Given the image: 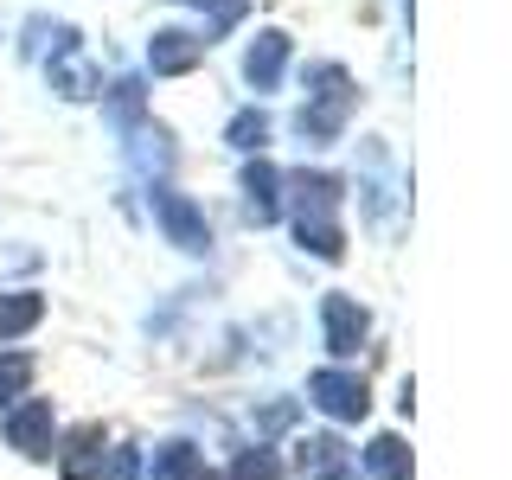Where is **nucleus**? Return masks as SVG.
Listing matches in <instances>:
<instances>
[{"instance_id":"6","label":"nucleus","mask_w":512,"mask_h":480,"mask_svg":"<svg viewBox=\"0 0 512 480\" xmlns=\"http://www.w3.org/2000/svg\"><path fill=\"white\" fill-rule=\"evenodd\" d=\"M7 442L20 448V455H45V448H52V404H39V397L20 404L7 416Z\"/></svg>"},{"instance_id":"11","label":"nucleus","mask_w":512,"mask_h":480,"mask_svg":"<svg viewBox=\"0 0 512 480\" xmlns=\"http://www.w3.org/2000/svg\"><path fill=\"white\" fill-rule=\"evenodd\" d=\"M365 468H372V480H410V448L397 436H378L365 448Z\"/></svg>"},{"instance_id":"12","label":"nucleus","mask_w":512,"mask_h":480,"mask_svg":"<svg viewBox=\"0 0 512 480\" xmlns=\"http://www.w3.org/2000/svg\"><path fill=\"white\" fill-rule=\"evenodd\" d=\"M39 314H45V301L32 295V288H20V295H0V340H20Z\"/></svg>"},{"instance_id":"8","label":"nucleus","mask_w":512,"mask_h":480,"mask_svg":"<svg viewBox=\"0 0 512 480\" xmlns=\"http://www.w3.org/2000/svg\"><path fill=\"white\" fill-rule=\"evenodd\" d=\"M320 320H327V346L333 352H352L365 340V308L352 295H327V301H320Z\"/></svg>"},{"instance_id":"17","label":"nucleus","mask_w":512,"mask_h":480,"mask_svg":"<svg viewBox=\"0 0 512 480\" xmlns=\"http://www.w3.org/2000/svg\"><path fill=\"white\" fill-rule=\"evenodd\" d=\"M192 7H212V20H218V26H231V20H237L231 0H192Z\"/></svg>"},{"instance_id":"16","label":"nucleus","mask_w":512,"mask_h":480,"mask_svg":"<svg viewBox=\"0 0 512 480\" xmlns=\"http://www.w3.org/2000/svg\"><path fill=\"white\" fill-rule=\"evenodd\" d=\"M231 141H237V148H263V141H269V122L263 116H237L231 122Z\"/></svg>"},{"instance_id":"18","label":"nucleus","mask_w":512,"mask_h":480,"mask_svg":"<svg viewBox=\"0 0 512 480\" xmlns=\"http://www.w3.org/2000/svg\"><path fill=\"white\" fill-rule=\"evenodd\" d=\"M320 480H359V474H346V468H327V474H320Z\"/></svg>"},{"instance_id":"10","label":"nucleus","mask_w":512,"mask_h":480,"mask_svg":"<svg viewBox=\"0 0 512 480\" xmlns=\"http://www.w3.org/2000/svg\"><path fill=\"white\" fill-rule=\"evenodd\" d=\"M199 52H205V39H192V32H154L148 64H154V71H192Z\"/></svg>"},{"instance_id":"4","label":"nucleus","mask_w":512,"mask_h":480,"mask_svg":"<svg viewBox=\"0 0 512 480\" xmlns=\"http://www.w3.org/2000/svg\"><path fill=\"white\" fill-rule=\"evenodd\" d=\"M154 218H160V231H167L180 250H205V244H212V224H205V212L186 199V192H154Z\"/></svg>"},{"instance_id":"7","label":"nucleus","mask_w":512,"mask_h":480,"mask_svg":"<svg viewBox=\"0 0 512 480\" xmlns=\"http://www.w3.org/2000/svg\"><path fill=\"white\" fill-rule=\"evenodd\" d=\"M282 64H288V32H256V45L244 52V77L256 90H276L282 84Z\"/></svg>"},{"instance_id":"2","label":"nucleus","mask_w":512,"mask_h":480,"mask_svg":"<svg viewBox=\"0 0 512 480\" xmlns=\"http://www.w3.org/2000/svg\"><path fill=\"white\" fill-rule=\"evenodd\" d=\"M346 103H352L346 71H340V64H320V96L301 109V135H308V141H333L340 122H346Z\"/></svg>"},{"instance_id":"5","label":"nucleus","mask_w":512,"mask_h":480,"mask_svg":"<svg viewBox=\"0 0 512 480\" xmlns=\"http://www.w3.org/2000/svg\"><path fill=\"white\" fill-rule=\"evenodd\" d=\"M64 480H135V455L109 442H84L64 455Z\"/></svg>"},{"instance_id":"15","label":"nucleus","mask_w":512,"mask_h":480,"mask_svg":"<svg viewBox=\"0 0 512 480\" xmlns=\"http://www.w3.org/2000/svg\"><path fill=\"white\" fill-rule=\"evenodd\" d=\"M231 480H282V461L269 455V448H250V455L231 468Z\"/></svg>"},{"instance_id":"1","label":"nucleus","mask_w":512,"mask_h":480,"mask_svg":"<svg viewBox=\"0 0 512 480\" xmlns=\"http://www.w3.org/2000/svg\"><path fill=\"white\" fill-rule=\"evenodd\" d=\"M295 192H301V199H295V237L314 256H340L346 231H340V218H333V205H340V180H333V173H301Z\"/></svg>"},{"instance_id":"13","label":"nucleus","mask_w":512,"mask_h":480,"mask_svg":"<svg viewBox=\"0 0 512 480\" xmlns=\"http://www.w3.org/2000/svg\"><path fill=\"white\" fill-rule=\"evenodd\" d=\"M276 167H269V160H256V167L244 173V192H250V218L256 224H269V218H276Z\"/></svg>"},{"instance_id":"9","label":"nucleus","mask_w":512,"mask_h":480,"mask_svg":"<svg viewBox=\"0 0 512 480\" xmlns=\"http://www.w3.org/2000/svg\"><path fill=\"white\" fill-rule=\"evenodd\" d=\"M148 480H205V455L192 442H160Z\"/></svg>"},{"instance_id":"3","label":"nucleus","mask_w":512,"mask_h":480,"mask_svg":"<svg viewBox=\"0 0 512 480\" xmlns=\"http://www.w3.org/2000/svg\"><path fill=\"white\" fill-rule=\"evenodd\" d=\"M308 397L327 416H340V423H359L365 404H372V397H365V378L359 372H340V365H333V372H314L308 378Z\"/></svg>"},{"instance_id":"14","label":"nucleus","mask_w":512,"mask_h":480,"mask_svg":"<svg viewBox=\"0 0 512 480\" xmlns=\"http://www.w3.org/2000/svg\"><path fill=\"white\" fill-rule=\"evenodd\" d=\"M26 384H32V359L26 352H7V359H0V404H13Z\"/></svg>"}]
</instances>
